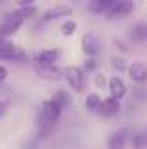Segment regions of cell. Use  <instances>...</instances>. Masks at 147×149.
<instances>
[{
	"mask_svg": "<svg viewBox=\"0 0 147 149\" xmlns=\"http://www.w3.org/2000/svg\"><path fill=\"white\" fill-rule=\"evenodd\" d=\"M113 4H115V0H91L87 4V10L94 15H102V13L107 15L110 10L113 8Z\"/></svg>",
	"mask_w": 147,
	"mask_h": 149,
	"instance_id": "cell-10",
	"label": "cell"
},
{
	"mask_svg": "<svg viewBox=\"0 0 147 149\" xmlns=\"http://www.w3.org/2000/svg\"><path fill=\"white\" fill-rule=\"evenodd\" d=\"M134 11V2L130 0H119L113 4V8L107 13V19H119V17H126Z\"/></svg>",
	"mask_w": 147,
	"mask_h": 149,
	"instance_id": "cell-5",
	"label": "cell"
},
{
	"mask_svg": "<svg viewBox=\"0 0 147 149\" xmlns=\"http://www.w3.org/2000/svg\"><path fill=\"white\" fill-rule=\"evenodd\" d=\"M147 146V136L144 134H134L132 136V147L134 149H144Z\"/></svg>",
	"mask_w": 147,
	"mask_h": 149,
	"instance_id": "cell-17",
	"label": "cell"
},
{
	"mask_svg": "<svg viewBox=\"0 0 147 149\" xmlns=\"http://www.w3.org/2000/svg\"><path fill=\"white\" fill-rule=\"evenodd\" d=\"M60 115H62V108L55 100H44L40 108V115H38V134L42 138H47L55 130Z\"/></svg>",
	"mask_w": 147,
	"mask_h": 149,
	"instance_id": "cell-1",
	"label": "cell"
},
{
	"mask_svg": "<svg viewBox=\"0 0 147 149\" xmlns=\"http://www.w3.org/2000/svg\"><path fill=\"white\" fill-rule=\"evenodd\" d=\"M107 87H110L111 98H115V100H121V98H125V95H126V85H125V81H123L119 76L111 77V79L107 81Z\"/></svg>",
	"mask_w": 147,
	"mask_h": 149,
	"instance_id": "cell-11",
	"label": "cell"
},
{
	"mask_svg": "<svg viewBox=\"0 0 147 149\" xmlns=\"http://www.w3.org/2000/svg\"><path fill=\"white\" fill-rule=\"evenodd\" d=\"M6 77H8V68L0 64V83H2V81L6 79Z\"/></svg>",
	"mask_w": 147,
	"mask_h": 149,
	"instance_id": "cell-21",
	"label": "cell"
},
{
	"mask_svg": "<svg viewBox=\"0 0 147 149\" xmlns=\"http://www.w3.org/2000/svg\"><path fill=\"white\" fill-rule=\"evenodd\" d=\"M130 38L136 44H147V23H136L130 30Z\"/></svg>",
	"mask_w": 147,
	"mask_h": 149,
	"instance_id": "cell-13",
	"label": "cell"
},
{
	"mask_svg": "<svg viewBox=\"0 0 147 149\" xmlns=\"http://www.w3.org/2000/svg\"><path fill=\"white\" fill-rule=\"evenodd\" d=\"M77 29V23L74 21V19H68V21H64L62 25H60V32L64 34V36H72L74 32H76Z\"/></svg>",
	"mask_w": 147,
	"mask_h": 149,
	"instance_id": "cell-16",
	"label": "cell"
},
{
	"mask_svg": "<svg viewBox=\"0 0 147 149\" xmlns=\"http://www.w3.org/2000/svg\"><path fill=\"white\" fill-rule=\"evenodd\" d=\"M128 77L134 83H145L147 81V62L144 61H136L128 66Z\"/></svg>",
	"mask_w": 147,
	"mask_h": 149,
	"instance_id": "cell-4",
	"label": "cell"
},
{
	"mask_svg": "<svg viewBox=\"0 0 147 149\" xmlns=\"http://www.w3.org/2000/svg\"><path fill=\"white\" fill-rule=\"evenodd\" d=\"M96 68V62L92 61V58H89L87 62H85V70H94Z\"/></svg>",
	"mask_w": 147,
	"mask_h": 149,
	"instance_id": "cell-22",
	"label": "cell"
},
{
	"mask_svg": "<svg viewBox=\"0 0 147 149\" xmlns=\"http://www.w3.org/2000/svg\"><path fill=\"white\" fill-rule=\"evenodd\" d=\"M62 77L68 83V87L72 89L74 93L81 95L85 91V85H87V79H85V72L79 66H64L62 68Z\"/></svg>",
	"mask_w": 147,
	"mask_h": 149,
	"instance_id": "cell-2",
	"label": "cell"
},
{
	"mask_svg": "<svg viewBox=\"0 0 147 149\" xmlns=\"http://www.w3.org/2000/svg\"><path fill=\"white\" fill-rule=\"evenodd\" d=\"M66 15H72V6H68V4H59V6L47 10L42 15V23H51L59 17H66Z\"/></svg>",
	"mask_w": 147,
	"mask_h": 149,
	"instance_id": "cell-7",
	"label": "cell"
},
{
	"mask_svg": "<svg viewBox=\"0 0 147 149\" xmlns=\"http://www.w3.org/2000/svg\"><path fill=\"white\" fill-rule=\"evenodd\" d=\"M51 100H55L57 104L60 106V108H64V106L68 104V96H66V93H64V91H59V93H57V95L53 96Z\"/></svg>",
	"mask_w": 147,
	"mask_h": 149,
	"instance_id": "cell-18",
	"label": "cell"
},
{
	"mask_svg": "<svg viewBox=\"0 0 147 149\" xmlns=\"http://www.w3.org/2000/svg\"><path fill=\"white\" fill-rule=\"evenodd\" d=\"M6 109H8V104L4 100H0V117L4 115V113H6Z\"/></svg>",
	"mask_w": 147,
	"mask_h": 149,
	"instance_id": "cell-23",
	"label": "cell"
},
{
	"mask_svg": "<svg viewBox=\"0 0 147 149\" xmlns=\"http://www.w3.org/2000/svg\"><path fill=\"white\" fill-rule=\"evenodd\" d=\"M100 104H102V98H100L98 95H89L87 100H85V108H87V111H98Z\"/></svg>",
	"mask_w": 147,
	"mask_h": 149,
	"instance_id": "cell-15",
	"label": "cell"
},
{
	"mask_svg": "<svg viewBox=\"0 0 147 149\" xmlns=\"http://www.w3.org/2000/svg\"><path fill=\"white\" fill-rule=\"evenodd\" d=\"M0 61L23 62V61H26V53H25L23 49H19L17 45H13L11 42L0 38Z\"/></svg>",
	"mask_w": 147,
	"mask_h": 149,
	"instance_id": "cell-3",
	"label": "cell"
},
{
	"mask_svg": "<svg viewBox=\"0 0 147 149\" xmlns=\"http://www.w3.org/2000/svg\"><path fill=\"white\" fill-rule=\"evenodd\" d=\"M106 83H107V81H106V77H104L102 74H98V76L94 77V85H96V87H100V89H102Z\"/></svg>",
	"mask_w": 147,
	"mask_h": 149,
	"instance_id": "cell-19",
	"label": "cell"
},
{
	"mask_svg": "<svg viewBox=\"0 0 147 149\" xmlns=\"http://www.w3.org/2000/svg\"><path fill=\"white\" fill-rule=\"evenodd\" d=\"M59 57H60V49H44L42 53H38L36 64L38 66H55Z\"/></svg>",
	"mask_w": 147,
	"mask_h": 149,
	"instance_id": "cell-9",
	"label": "cell"
},
{
	"mask_svg": "<svg viewBox=\"0 0 147 149\" xmlns=\"http://www.w3.org/2000/svg\"><path fill=\"white\" fill-rule=\"evenodd\" d=\"M119 109H121L119 100H115V98H111V96H110V98H104L102 100V104H100V108H98V115L104 117V119H107V117L117 115Z\"/></svg>",
	"mask_w": 147,
	"mask_h": 149,
	"instance_id": "cell-8",
	"label": "cell"
},
{
	"mask_svg": "<svg viewBox=\"0 0 147 149\" xmlns=\"http://www.w3.org/2000/svg\"><path fill=\"white\" fill-rule=\"evenodd\" d=\"M113 66H115V68H119V70H125L126 68V64L123 62V58H113Z\"/></svg>",
	"mask_w": 147,
	"mask_h": 149,
	"instance_id": "cell-20",
	"label": "cell"
},
{
	"mask_svg": "<svg viewBox=\"0 0 147 149\" xmlns=\"http://www.w3.org/2000/svg\"><path fill=\"white\" fill-rule=\"evenodd\" d=\"M36 72L42 79H49V81H57L62 77V70L57 66H38L36 64Z\"/></svg>",
	"mask_w": 147,
	"mask_h": 149,
	"instance_id": "cell-12",
	"label": "cell"
},
{
	"mask_svg": "<svg viewBox=\"0 0 147 149\" xmlns=\"http://www.w3.org/2000/svg\"><path fill=\"white\" fill-rule=\"evenodd\" d=\"M125 147H126V134L123 130L107 136V149H125Z\"/></svg>",
	"mask_w": 147,
	"mask_h": 149,
	"instance_id": "cell-14",
	"label": "cell"
},
{
	"mask_svg": "<svg viewBox=\"0 0 147 149\" xmlns=\"http://www.w3.org/2000/svg\"><path fill=\"white\" fill-rule=\"evenodd\" d=\"M81 51H83L87 57H94V55L100 51L98 38H96L94 34H91V32L83 34V36H81Z\"/></svg>",
	"mask_w": 147,
	"mask_h": 149,
	"instance_id": "cell-6",
	"label": "cell"
}]
</instances>
